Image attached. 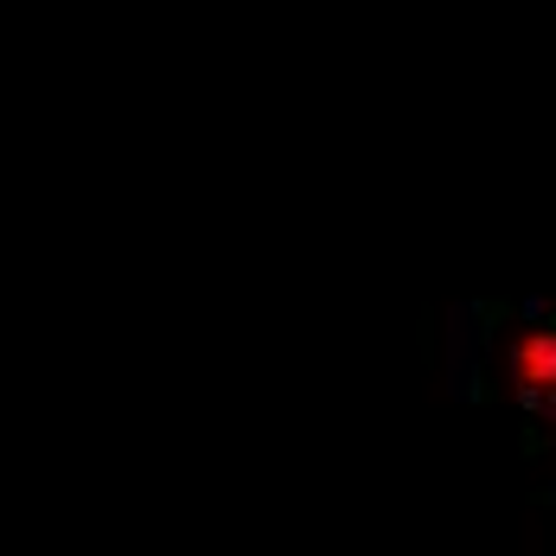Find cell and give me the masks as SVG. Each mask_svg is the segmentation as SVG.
<instances>
[{"instance_id": "obj_1", "label": "cell", "mask_w": 556, "mask_h": 556, "mask_svg": "<svg viewBox=\"0 0 556 556\" xmlns=\"http://www.w3.org/2000/svg\"><path fill=\"white\" fill-rule=\"evenodd\" d=\"M505 371H511V390H518V396L556 403V327H531V333L511 339Z\"/></svg>"}]
</instances>
